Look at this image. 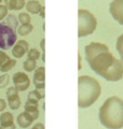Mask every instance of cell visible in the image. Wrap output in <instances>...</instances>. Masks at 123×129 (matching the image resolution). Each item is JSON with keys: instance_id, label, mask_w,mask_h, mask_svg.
<instances>
[{"instance_id": "4316f807", "label": "cell", "mask_w": 123, "mask_h": 129, "mask_svg": "<svg viewBox=\"0 0 123 129\" xmlns=\"http://www.w3.org/2000/svg\"><path fill=\"white\" fill-rule=\"evenodd\" d=\"M34 129H38V128H44V125H42L41 123H39V124H37V125H35L34 127H32Z\"/></svg>"}, {"instance_id": "484cf974", "label": "cell", "mask_w": 123, "mask_h": 129, "mask_svg": "<svg viewBox=\"0 0 123 129\" xmlns=\"http://www.w3.org/2000/svg\"><path fill=\"white\" fill-rule=\"evenodd\" d=\"M6 108H7V102L2 98H0V112L5 111Z\"/></svg>"}, {"instance_id": "7402d4cb", "label": "cell", "mask_w": 123, "mask_h": 129, "mask_svg": "<svg viewBox=\"0 0 123 129\" xmlns=\"http://www.w3.org/2000/svg\"><path fill=\"white\" fill-rule=\"evenodd\" d=\"M28 98H29V99H34V100H38V101H39L40 99L43 98V96L41 95L38 90H31L29 92V95H28Z\"/></svg>"}, {"instance_id": "5bb4252c", "label": "cell", "mask_w": 123, "mask_h": 129, "mask_svg": "<svg viewBox=\"0 0 123 129\" xmlns=\"http://www.w3.org/2000/svg\"><path fill=\"white\" fill-rule=\"evenodd\" d=\"M6 1V6L9 10H14V11H18L22 10L25 7V0H5Z\"/></svg>"}, {"instance_id": "2e32d148", "label": "cell", "mask_w": 123, "mask_h": 129, "mask_svg": "<svg viewBox=\"0 0 123 129\" xmlns=\"http://www.w3.org/2000/svg\"><path fill=\"white\" fill-rule=\"evenodd\" d=\"M32 29H34V26L31 25L30 23L28 24H22L18 28H17V34L19 36H27L28 34H30V32L32 31Z\"/></svg>"}, {"instance_id": "6da1fadb", "label": "cell", "mask_w": 123, "mask_h": 129, "mask_svg": "<svg viewBox=\"0 0 123 129\" xmlns=\"http://www.w3.org/2000/svg\"><path fill=\"white\" fill-rule=\"evenodd\" d=\"M85 58L91 69L107 81L117 82L123 78V63L110 53L107 45L92 42L84 48Z\"/></svg>"}, {"instance_id": "cb8c5ba5", "label": "cell", "mask_w": 123, "mask_h": 129, "mask_svg": "<svg viewBox=\"0 0 123 129\" xmlns=\"http://www.w3.org/2000/svg\"><path fill=\"white\" fill-rule=\"evenodd\" d=\"M8 8L7 6H0V21H2L5 17H7V15H8Z\"/></svg>"}, {"instance_id": "44dd1931", "label": "cell", "mask_w": 123, "mask_h": 129, "mask_svg": "<svg viewBox=\"0 0 123 129\" xmlns=\"http://www.w3.org/2000/svg\"><path fill=\"white\" fill-rule=\"evenodd\" d=\"M39 57H40V53H39L38 50H36V48H30V50L28 51V58L37 60Z\"/></svg>"}, {"instance_id": "ac0fdd59", "label": "cell", "mask_w": 123, "mask_h": 129, "mask_svg": "<svg viewBox=\"0 0 123 129\" xmlns=\"http://www.w3.org/2000/svg\"><path fill=\"white\" fill-rule=\"evenodd\" d=\"M23 67H24V70H25V71H27V72H32L34 70H36V68H37V62H36V60L28 58L27 60H25V61H24Z\"/></svg>"}, {"instance_id": "8992f818", "label": "cell", "mask_w": 123, "mask_h": 129, "mask_svg": "<svg viewBox=\"0 0 123 129\" xmlns=\"http://www.w3.org/2000/svg\"><path fill=\"white\" fill-rule=\"evenodd\" d=\"M12 81L14 83L15 88L18 91H24L26 90L30 85V80L28 75L24 72H16L12 76Z\"/></svg>"}, {"instance_id": "8fae6325", "label": "cell", "mask_w": 123, "mask_h": 129, "mask_svg": "<svg viewBox=\"0 0 123 129\" xmlns=\"http://www.w3.org/2000/svg\"><path fill=\"white\" fill-rule=\"evenodd\" d=\"M25 111L29 114L32 118L37 119L39 117V110H38V100H34V99H29L26 101L25 103Z\"/></svg>"}, {"instance_id": "ba28073f", "label": "cell", "mask_w": 123, "mask_h": 129, "mask_svg": "<svg viewBox=\"0 0 123 129\" xmlns=\"http://www.w3.org/2000/svg\"><path fill=\"white\" fill-rule=\"evenodd\" d=\"M7 98H8V102L9 106L12 110H17L20 107V99L18 97V90L14 87H10L7 90Z\"/></svg>"}, {"instance_id": "52a82bcc", "label": "cell", "mask_w": 123, "mask_h": 129, "mask_svg": "<svg viewBox=\"0 0 123 129\" xmlns=\"http://www.w3.org/2000/svg\"><path fill=\"white\" fill-rule=\"evenodd\" d=\"M109 12L119 24L123 25V0H113L109 5Z\"/></svg>"}, {"instance_id": "9a60e30c", "label": "cell", "mask_w": 123, "mask_h": 129, "mask_svg": "<svg viewBox=\"0 0 123 129\" xmlns=\"http://www.w3.org/2000/svg\"><path fill=\"white\" fill-rule=\"evenodd\" d=\"M42 6L40 5L39 1H36V0H30V1L27 2L26 5V9L28 13H31V14H38Z\"/></svg>"}, {"instance_id": "d4e9b609", "label": "cell", "mask_w": 123, "mask_h": 129, "mask_svg": "<svg viewBox=\"0 0 123 129\" xmlns=\"http://www.w3.org/2000/svg\"><path fill=\"white\" fill-rule=\"evenodd\" d=\"M9 58H10V57L5 53V52H2L1 50H0V66H1L2 63H5Z\"/></svg>"}, {"instance_id": "ffe728a7", "label": "cell", "mask_w": 123, "mask_h": 129, "mask_svg": "<svg viewBox=\"0 0 123 129\" xmlns=\"http://www.w3.org/2000/svg\"><path fill=\"white\" fill-rule=\"evenodd\" d=\"M18 21L20 24H28L30 23L31 18L28 13H19L18 14Z\"/></svg>"}, {"instance_id": "7a4b0ae2", "label": "cell", "mask_w": 123, "mask_h": 129, "mask_svg": "<svg viewBox=\"0 0 123 129\" xmlns=\"http://www.w3.org/2000/svg\"><path fill=\"white\" fill-rule=\"evenodd\" d=\"M99 120L106 128L119 129L123 127V100L119 97H110L99 109Z\"/></svg>"}, {"instance_id": "f1b7e54d", "label": "cell", "mask_w": 123, "mask_h": 129, "mask_svg": "<svg viewBox=\"0 0 123 129\" xmlns=\"http://www.w3.org/2000/svg\"><path fill=\"white\" fill-rule=\"evenodd\" d=\"M39 14H40L41 17H44V7L41 8V10H40V12H39Z\"/></svg>"}, {"instance_id": "603a6c76", "label": "cell", "mask_w": 123, "mask_h": 129, "mask_svg": "<svg viewBox=\"0 0 123 129\" xmlns=\"http://www.w3.org/2000/svg\"><path fill=\"white\" fill-rule=\"evenodd\" d=\"M10 82V78L8 74H2L0 76V88L6 87Z\"/></svg>"}, {"instance_id": "5b68a950", "label": "cell", "mask_w": 123, "mask_h": 129, "mask_svg": "<svg viewBox=\"0 0 123 129\" xmlns=\"http://www.w3.org/2000/svg\"><path fill=\"white\" fill-rule=\"evenodd\" d=\"M78 37H87L92 35L97 27V21L91 12L81 9L78 11Z\"/></svg>"}, {"instance_id": "4dcf8cb0", "label": "cell", "mask_w": 123, "mask_h": 129, "mask_svg": "<svg viewBox=\"0 0 123 129\" xmlns=\"http://www.w3.org/2000/svg\"><path fill=\"white\" fill-rule=\"evenodd\" d=\"M1 1H2V0H0V3H1Z\"/></svg>"}, {"instance_id": "30bf717a", "label": "cell", "mask_w": 123, "mask_h": 129, "mask_svg": "<svg viewBox=\"0 0 123 129\" xmlns=\"http://www.w3.org/2000/svg\"><path fill=\"white\" fill-rule=\"evenodd\" d=\"M28 51H29V44H28L25 40H19L15 45H13L12 55H13L15 58H20V57H23Z\"/></svg>"}, {"instance_id": "83f0119b", "label": "cell", "mask_w": 123, "mask_h": 129, "mask_svg": "<svg viewBox=\"0 0 123 129\" xmlns=\"http://www.w3.org/2000/svg\"><path fill=\"white\" fill-rule=\"evenodd\" d=\"M40 47H41V50L43 51V53H44V51H46V47H44V39H42V41H41L40 43Z\"/></svg>"}, {"instance_id": "3957f363", "label": "cell", "mask_w": 123, "mask_h": 129, "mask_svg": "<svg viewBox=\"0 0 123 129\" xmlns=\"http://www.w3.org/2000/svg\"><path fill=\"white\" fill-rule=\"evenodd\" d=\"M101 88L97 81L88 75L78 79V106L81 109L89 108L100 96Z\"/></svg>"}, {"instance_id": "277c9868", "label": "cell", "mask_w": 123, "mask_h": 129, "mask_svg": "<svg viewBox=\"0 0 123 129\" xmlns=\"http://www.w3.org/2000/svg\"><path fill=\"white\" fill-rule=\"evenodd\" d=\"M18 22L14 15L7 16L5 21L0 23V48L9 50L16 43L17 39Z\"/></svg>"}, {"instance_id": "f546056e", "label": "cell", "mask_w": 123, "mask_h": 129, "mask_svg": "<svg viewBox=\"0 0 123 129\" xmlns=\"http://www.w3.org/2000/svg\"><path fill=\"white\" fill-rule=\"evenodd\" d=\"M78 61H79V64H78V69H81V56L79 55V57H78Z\"/></svg>"}, {"instance_id": "9c48e42d", "label": "cell", "mask_w": 123, "mask_h": 129, "mask_svg": "<svg viewBox=\"0 0 123 129\" xmlns=\"http://www.w3.org/2000/svg\"><path fill=\"white\" fill-rule=\"evenodd\" d=\"M34 85L37 89H43L46 86V70L44 67H38L36 68V71L34 73Z\"/></svg>"}, {"instance_id": "7c38bea8", "label": "cell", "mask_w": 123, "mask_h": 129, "mask_svg": "<svg viewBox=\"0 0 123 129\" xmlns=\"http://www.w3.org/2000/svg\"><path fill=\"white\" fill-rule=\"evenodd\" d=\"M6 128L15 129L13 115L10 112H5L0 116V129H6Z\"/></svg>"}, {"instance_id": "e0dca14e", "label": "cell", "mask_w": 123, "mask_h": 129, "mask_svg": "<svg viewBox=\"0 0 123 129\" xmlns=\"http://www.w3.org/2000/svg\"><path fill=\"white\" fill-rule=\"evenodd\" d=\"M15 64H16V60L9 58L5 63H2L1 66H0V71L3 72V73H5V72H8V71H10L12 68H14Z\"/></svg>"}, {"instance_id": "d6986e66", "label": "cell", "mask_w": 123, "mask_h": 129, "mask_svg": "<svg viewBox=\"0 0 123 129\" xmlns=\"http://www.w3.org/2000/svg\"><path fill=\"white\" fill-rule=\"evenodd\" d=\"M117 51H118V53L120 54L121 61L123 63V35H121L117 40Z\"/></svg>"}, {"instance_id": "4fadbf2b", "label": "cell", "mask_w": 123, "mask_h": 129, "mask_svg": "<svg viewBox=\"0 0 123 129\" xmlns=\"http://www.w3.org/2000/svg\"><path fill=\"white\" fill-rule=\"evenodd\" d=\"M16 120H17V125H18L19 127H22V128H28L32 124V122H34V118H32L31 116L25 111V112L20 113V114L17 116Z\"/></svg>"}]
</instances>
